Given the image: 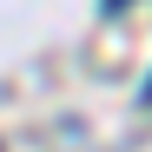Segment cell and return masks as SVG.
I'll list each match as a JSON object with an SVG mask.
<instances>
[{
  "mask_svg": "<svg viewBox=\"0 0 152 152\" xmlns=\"http://www.w3.org/2000/svg\"><path fill=\"white\" fill-rule=\"evenodd\" d=\"M119 7H126V0H106V13H119Z\"/></svg>",
  "mask_w": 152,
  "mask_h": 152,
  "instance_id": "obj_1",
  "label": "cell"
},
{
  "mask_svg": "<svg viewBox=\"0 0 152 152\" xmlns=\"http://www.w3.org/2000/svg\"><path fill=\"white\" fill-rule=\"evenodd\" d=\"M145 99H152V80H145Z\"/></svg>",
  "mask_w": 152,
  "mask_h": 152,
  "instance_id": "obj_2",
  "label": "cell"
}]
</instances>
